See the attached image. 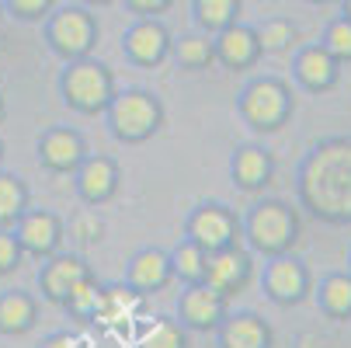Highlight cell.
<instances>
[{"mask_svg": "<svg viewBox=\"0 0 351 348\" xmlns=\"http://www.w3.org/2000/svg\"><path fill=\"white\" fill-rule=\"evenodd\" d=\"M174 0H125V8L139 18H154V14H164Z\"/></svg>", "mask_w": 351, "mask_h": 348, "instance_id": "obj_35", "label": "cell"}, {"mask_svg": "<svg viewBox=\"0 0 351 348\" xmlns=\"http://www.w3.org/2000/svg\"><path fill=\"white\" fill-rule=\"evenodd\" d=\"M254 32H258V42H261V53H289L295 45V25L285 21V18H271Z\"/></svg>", "mask_w": 351, "mask_h": 348, "instance_id": "obj_30", "label": "cell"}, {"mask_svg": "<svg viewBox=\"0 0 351 348\" xmlns=\"http://www.w3.org/2000/svg\"><path fill=\"white\" fill-rule=\"evenodd\" d=\"M4 8L21 21H42L53 8V0H4Z\"/></svg>", "mask_w": 351, "mask_h": 348, "instance_id": "obj_34", "label": "cell"}, {"mask_svg": "<svg viewBox=\"0 0 351 348\" xmlns=\"http://www.w3.org/2000/svg\"><path fill=\"white\" fill-rule=\"evenodd\" d=\"M250 279H254V255L247 251V247H226V251H216L209 255V265H206V282L223 292L226 300H233V296H240Z\"/></svg>", "mask_w": 351, "mask_h": 348, "instance_id": "obj_15", "label": "cell"}, {"mask_svg": "<svg viewBox=\"0 0 351 348\" xmlns=\"http://www.w3.org/2000/svg\"><path fill=\"white\" fill-rule=\"evenodd\" d=\"M240 0H195V21L206 35H219L223 28L237 25Z\"/></svg>", "mask_w": 351, "mask_h": 348, "instance_id": "obj_29", "label": "cell"}, {"mask_svg": "<svg viewBox=\"0 0 351 348\" xmlns=\"http://www.w3.org/2000/svg\"><path fill=\"white\" fill-rule=\"evenodd\" d=\"M32 209V188L21 174L0 171V230H14L18 220Z\"/></svg>", "mask_w": 351, "mask_h": 348, "instance_id": "obj_23", "label": "cell"}, {"mask_svg": "<svg viewBox=\"0 0 351 348\" xmlns=\"http://www.w3.org/2000/svg\"><path fill=\"white\" fill-rule=\"evenodd\" d=\"M171 56L181 70H209L216 63V45H213V35L206 32H191V35H181L174 45H171Z\"/></svg>", "mask_w": 351, "mask_h": 348, "instance_id": "obj_25", "label": "cell"}, {"mask_svg": "<svg viewBox=\"0 0 351 348\" xmlns=\"http://www.w3.org/2000/svg\"><path fill=\"white\" fill-rule=\"evenodd\" d=\"M87 154H90V146H87L84 132L73 126H49V129H42V136L35 143L38 167L56 178H73L77 167L87 161Z\"/></svg>", "mask_w": 351, "mask_h": 348, "instance_id": "obj_8", "label": "cell"}, {"mask_svg": "<svg viewBox=\"0 0 351 348\" xmlns=\"http://www.w3.org/2000/svg\"><path fill=\"white\" fill-rule=\"evenodd\" d=\"M206 265H209V255L202 251L198 244L184 240L178 247H171V268H174V282L181 286H195V282H206Z\"/></svg>", "mask_w": 351, "mask_h": 348, "instance_id": "obj_28", "label": "cell"}, {"mask_svg": "<svg viewBox=\"0 0 351 348\" xmlns=\"http://www.w3.org/2000/svg\"><path fill=\"white\" fill-rule=\"evenodd\" d=\"M295 202L320 223H351V136H327L303 154L295 167Z\"/></svg>", "mask_w": 351, "mask_h": 348, "instance_id": "obj_1", "label": "cell"}, {"mask_svg": "<svg viewBox=\"0 0 351 348\" xmlns=\"http://www.w3.org/2000/svg\"><path fill=\"white\" fill-rule=\"evenodd\" d=\"M143 310V296L136 289H129L125 282H115V286H105V296H101V310H97V321L94 324H125L132 321L136 314Z\"/></svg>", "mask_w": 351, "mask_h": 348, "instance_id": "obj_24", "label": "cell"}, {"mask_svg": "<svg viewBox=\"0 0 351 348\" xmlns=\"http://www.w3.org/2000/svg\"><path fill=\"white\" fill-rule=\"evenodd\" d=\"M171 45H174V38H171L167 25L157 18H139L122 35V53L136 67H160L171 56Z\"/></svg>", "mask_w": 351, "mask_h": 348, "instance_id": "obj_14", "label": "cell"}, {"mask_svg": "<svg viewBox=\"0 0 351 348\" xmlns=\"http://www.w3.org/2000/svg\"><path fill=\"white\" fill-rule=\"evenodd\" d=\"M0 18H4V4H0Z\"/></svg>", "mask_w": 351, "mask_h": 348, "instance_id": "obj_42", "label": "cell"}, {"mask_svg": "<svg viewBox=\"0 0 351 348\" xmlns=\"http://www.w3.org/2000/svg\"><path fill=\"white\" fill-rule=\"evenodd\" d=\"M14 237L21 244L25 258H35V262H45L63 251V240H66V220L53 209H28L18 227H14Z\"/></svg>", "mask_w": 351, "mask_h": 348, "instance_id": "obj_11", "label": "cell"}, {"mask_svg": "<svg viewBox=\"0 0 351 348\" xmlns=\"http://www.w3.org/2000/svg\"><path fill=\"white\" fill-rule=\"evenodd\" d=\"M136 348H191V341L178 317H154L136 334Z\"/></svg>", "mask_w": 351, "mask_h": 348, "instance_id": "obj_27", "label": "cell"}, {"mask_svg": "<svg viewBox=\"0 0 351 348\" xmlns=\"http://www.w3.org/2000/svg\"><path fill=\"white\" fill-rule=\"evenodd\" d=\"M25 265V251L14 237V230H0V279L14 275Z\"/></svg>", "mask_w": 351, "mask_h": 348, "instance_id": "obj_33", "label": "cell"}, {"mask_svg": "<svg viewBox=\"0 0 351 348\" xmlns=\"http://www.w3.org/2000/svg\"><path fill=\"white\" fill-rule=\"evenodd\" d=\"M230 314V300L223 292H216L209 282H195V286H181L178 296V321L184 331L195 334H216V327L226 321Z\"/></svg>", "mask_w": 351, "mask_h": 348, "instance_id": "obj_10", "label": "cell"}, {"mask_svg": "<svg viewBox=\"0 0 351 348\" xmlns=\"http://www.w3.org/2000/svg\"><path fill=\"white\" fill-rule=\"evenodd\" d=\"M8 122V102H4V94H0V126Z\"/></svg>", "mask_w": 351, "mask_h": 348, "instance_id": "obj_37", "label": "cell"}, {"mask_svg": "<svg viewBox=\"0 0 351 348\" xmlns=\"http://www.w3.org/2000/svg\"><path fill=\"white\" fill-rule=\"evenodd\" d=\"M38 348H80V341H77V334H70V331H53Z\"/></svg>", "mask_w": 351, "mask_h": 348, "instance_id": "obj_36", "label": "cell"}, {"mask_svg": "<svg viewBox=\"0 0 351 348\" xmlns=\"http://www.w3.org/2000/svg\"><path fill=\"white\" fill-rule=\"evenodd\" d=\"M292 91L278 77H254L237 97V112L240 119L254 129V132H278L292 119Z\"/></svg>", "mask_w": 351, "mask_h": 348, "instance_id": "obj_5", "label": "cell"}, {"mask_svg": "<svg viewBox=\"0 0 351 348\" xmlns=\"http://www.w3.org/2000/svg\"><path fill=\"white\" fill-rule=\"evenodd\" d=\"M129 289H136L143 300L146 296H157L174 282V268H171V251L164 247H139L125 265V279Z\"/></svg>", "mask_w": 351, "mask_h": 348, "instance_id": "obj_16", "label": "cell"}, {"mask_svg": "<svg viewBox=\"0 0 351 348\" xmlns=\"http://www.w3.org/2000/svg\"><path fill=\"white\" fill-rule=\"evenodd\" d=\"M45 38L53 45V53L63 56L66 63L87 60L97 42V21L87 8H60L45 21Z\"/></svg>", "mask_w": 351, "mask_h": 348, "instance_id": "obj_7", "label": "cell"}, {"mask_svg": "<svg viewBox=\"0 0 351 348\" xmlns=\"http://www.w3.org/2000/svg\"><path fill=\"white\" fill-rule=\"evenodd\" d=\"M87 4H94V8H105V4H112V0H87Z\"/></svg>", "mask_w": 351, "mask_h": 348, "instance_id": "obj_39", "label": "cell"}, {"mask_svg": "<svg viewBox=\"0 0 351 348\" xmlns=\"http://www.w3.org/2000/svg\"><path fill=\"white\" fill-rule=\"evenodd\" d=\"M101 296H105V282H97V275L90 272V275L66 296L63 310H66L70 321H77V324H94V321H97V310H101Z\"/></svg>", "mask_w": 351, "mask_h": 348, "instance_id": "obj_26", "label": "cell"}, {"mask_svg": "<svg viewBox=\"0 0 351 348\" xmlns=\"http://www.w3.org/2000/svg\"><path fill=\"white\" fill-rule=\"evenodd\" d=\"M115 94H119L115 73L90 56L66 63V70L60 77V97L77 115H105Z\"/></svg>", "mask_w": 351, "mask_h": 348, "instance_id": "obj_4", "label": "cell"}, {"mask_svg": "<svg viewBox=\"0 0 351 348\" xmlns=\"http://www.w3.org/2000/svg\"><path fill=\"white\" fill-rule=\"evenodd\" d=\"M122 188V167L108 154H87V161L73 174V192L87 209L108 206Z\"/></svg>", "mask_w": 351, "mask_h": 348, "instance_id": "obj_12", "label": "cell"}, {"mask_svg": "<svg viewBox=\"0 0 351 348\" xmlns=\"http://www.w3.org/2000/svg\"><path fill=\"white\" fill-rule=\"evenodd\" d=\"M313 300L327 321H351V272H327L313 286Z\"/></svg>", "mask_w": 351, "mask_h": 348, "instance_id": "obj_22", "label": "cell"}, {"mask_svg": "<svg viewBox=\"0 0 351 348\" xmlns=\"http://www.w3.org/2000/svg\"><path fill=\"white\" fill-rule=\"evenodd\" d=\"M327 53L341 63V60H351V21L348 18H337V21H330L327 25V32H324V42H320Z\"/></svg>", "mask_w": 351, "mask_h": 348, "instance_id": "obj_32", "label": "cell"}, {"mask_svg": "<svg viewBox=\"0 0 351 348\" xmlns=\"http://www.w3.org/2000/svg\"><path fill=\"white\" fill-rule=\"evenodd\" d=\"M243 240H247V251L265 258L289 255L299 240V213L285 198H258L243 213Z\"/></svg>", "mask_w": 351, "mask_h": 348, "instance_id": "obj_2", "label": "cell"}, {"mask_svg": "<svg viewBox=\"0 0 351 348\" xmlns=\"http://www.w3.org/2000/svg\"><path fill=\"white\" fill-rule=\"evenodd\" d=\"M216 348H275V331L254 310H230L216 327Z\"/></svg>", "mask_w": 351, "mask_h": 348, "instance_id": "obj_18", "label": "cell"}, {"mask_svg": "<svg viewBox=\"0 0 351 348\" xmlns=\"http://www.w3.org/2000/svg\"><path fill=\"white\" fill-rule=\"evenodd\" d=\"M230 178L247 195L265 192L275 181V154L261 143H240L230 154Z\"/></svg>", "mask_w": 351, "mask_h": 348, "instance_id": "obj_17", "label": "cell"}, {"mask_svg": "<svg viewBox=\"0 0 351 348\" xmlns=\"http://www.w3.org/2000/svg\"><path fill=\"white\" fill-rule=\"evenodd\" d=\"M108 119V132L125 143V146H139V143H149L167 122V112H164V102L154 94V91H143V87H129V91H119L112 97V105L105 112Z\"/></svg>", "mask_w": 351, "mask_h": 348, "instance_id": "obj_3", "label": "cell"}, {"mask_svg": "<svg viewBox=\"0 0 351 348\" xmlns=\"http://www.w3.org/2000/svg\"><path fill=\"white\" fill-rule=\"evenodd\" d=\"M292 73L299 80V87L306 91H330L337 84V60L327 53L324 45H303L292 60Z\"/></svg>", "mask_w": 351, "mask_h": 348, "instance_id": "obj_21", "label": "cell"}, {"mask_svg": "<svg viewBox=\"0 0 351 348\" xmlns=\"http://www.w3.org/2000/svg\"><path fill=\"white\" fill-rule=\"evenodd\" d=\"M66 233H70L80 247H94V244H101V240H105V220L97 216L94 209H80L77 216H70Z\"/></svg>", "mask_w": 351, "mask_h": 348, "instance_id": "obj_31", "label": "cell"}, {"mask_svg": "<svg viewBox=\"0 0 351 348\" xmlns=\"http://www.w3.org/2000/svg\"><path fill=\"white\" fill-rule=\"evenodd\" d=\"M38 296L28 289H0V334L25 338L38 324Z\"/></svg>", "mask_w": 351, "mask_h": 348, "instance_id": "obj_20", "label": "cell"}, {"mask_svg": "<svg viewBox=\"0 0 351 348\" xmlns=\"http://www.w3.org/2000/svg\"><path fill=\"white\" fill-rule=\"evenodd\" d=\"M4 150L8 146H4V139H0V171H4Z\"/></svg>", "mask_w": 351, "mask_h": 348, "instance_id": "obj_38", "label": "cell"}, {"mask_svg": "<svg viewBox=\"0 0 351 348\" xmlns=\"http://www.w3.org/2000/svg\"><path fill=\"white\" fill-rule=\"evenodd\" d=\"M344 18L351 21V0H344Z\"/></svg>", "mask_w": 351, "mask_h": 348, "instance_id": "obj_40", "label": "cell"}, {"mask_svg": "<svg viewBox=\"0 0 351 348\" xmlns=\"http://www.w3.org/2000/svg\"><path fill=\"white\" fill-rule=\"evenodd\" d=\"M216 45V63H223L226 70H247L261 60V42L258 32L247 25H230L219 35H213Z\"/></svg>", "mask_w": 351, "mask_h": 348, "instance_id": "obj_19", "label": "cell"}, {"mask_svg": "<svg viewBox=\"0 0 351 348\" xmlns=\"http://www.w3.org/2000/svg\"><path fill=\"white\" fill-rule=\"evenodd\" d=\"M261 289L275 307H299L313 292V275H310L306 262L295 258L292 251L275 255V258H265Z\"/></svg>", "mask_w": 351, "mask_h": 348, "instance_id": "obj_9", "label": "cell"}, {"mask_svg": "<svg viewBox=\"0 0 351 348\" xmlns=\"http://www.w3.org/2000/svg\"><path fill=\"white\" fill-rule=\"evenodd\" d=\"M348 272H351V247H348Z\"/></svg>", "mask_w": 351, "mask_h": 348, "instance_id": "obj_41", "label": "cell"}, {"mask_svg": "<svg viewBox=\"0 0 351 348\" xmlns=\"http://www.w3.org/2000/svg\"><path fill=\"white\" fill-rule=\"evenodd\" d=\"M184 240L198 244L206 255L226 251L243 240V216L226 202H198L184 216Z\"/></svg>", "mask_w": 351, "mask_h": 348, "instance_id": "obj_6", "label": "cell"}, {"mask_svg": "<svg viewBox=\"0 0 351 348\" xmlns=\"http://www.w3.org/2000/svg\"><path fill=\"white\" fill-rule=\"evenodd\" d=\"M87 275H90V265H87L80 255L60 251V255H53V258H45L42 268H38V296H42L45 303H53V307L63 310L66 296H70Z\"/></svg>", "mask_w": 351, "mask_h": 348, "instance_id": "obj_13", "label": "cell"}]
</instances>
